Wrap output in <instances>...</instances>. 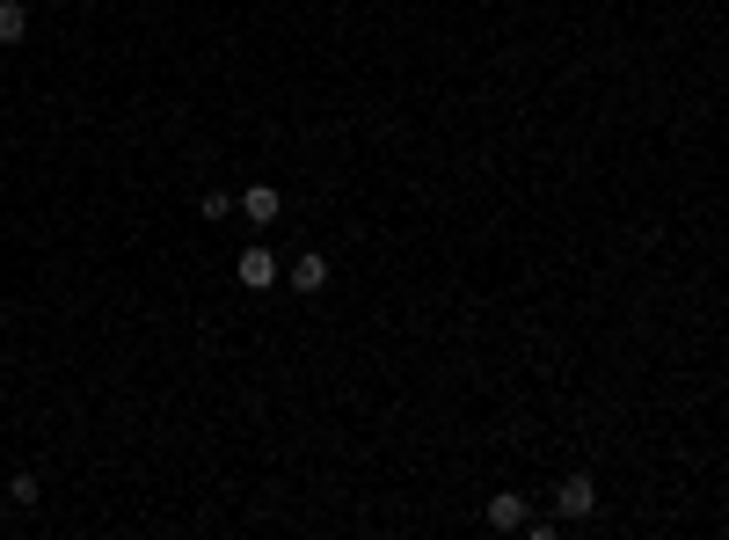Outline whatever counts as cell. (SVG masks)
Returning a JSON list of instances; mask_svg holds the SVG:
<instances>
[{
	"instance_id": "1",
	"label": "cell",
	"mask_w": 729,
	"mask_h": 540,
	"mask_svg": "<svg viewBox=\"0 0 729 540\" xmlns=\"http://www.w3.org/2000/svg\"><path fill=\"white\" fill-rule=\"evenodd\" d=\"M555 512L561 518H591L598 512V482H591V475H561L555 482Z\"/></svg>"
},
{
	"instance_id": "2",
	"label": "cell",
	"mask_w": 729,
	"mask_h": 540,
	"mask_svg": "<svg viewBox=\"0 0 729 540\" xmlns=\"http://www.w3.org/2000/svg\"><path fill=\"white\" fill-rule=\"evenodd\" d=\"M489 526H496V533H526V526H533L526 496H518V490H496V496H489Z\"/></svg>"
},
{
	"instance_id": "3",
	"label": "cell",
	"mask_w": 729,
	"mask_h": 540,
	"mask_svg": "<svg viewBox=\"0 0 729 540\" xmlns=\"http://www.w3.org/2000/svg\"><path fill=\"white\" fill-rule=\"evenodd\" d=\"M234 278H242L248 293H270V285H277V256H270V248H242Z\"/></svg>"
},
{
	"instance_id": "4",
	"label": "cell",
	"mask_w": 729,
	"mask_h": 540,
	"mask_svg": "<svg viewBox=\"0 0 729 540\" xmlns=\"http://www.w3.org/2000/svg\"><path fill=\"white\" fill-rule=\"evenodd\" d=\"M234 205H242V212H248V220H256V226H270V220H277V212H285V197L270 191V183H248V191L234 197Z\"/></svg>"
},
{
	"instance_id": "5",
	"label": "cell",
	"mask_w": 729,
	"mask_h": 540,
	"mask_svg": "<svg viewBox=\"0 0 729 540\" xmlns=\"http://www.w3.org/2000/svg\"><path fill=\"white\" fill-rule=\"evenodd\" d=\"M292 293H321V285H329V256H292Z\"/></svg>"
},
{
	"instance_id": "6",
	"label": "cell",
	"mask_w": 729,
	"mask_h": 540,
	"mask_svg": "<svg viewBox=\"0 0 729 540\" xmlns=\"http://www.w3.org/2000/svg\"><path fill=\"white\" fill-rule=\"evenodd\" d=\"M23 29H29V8L23 0H0V45H23Z\"/></svg>"
},
{
	"instance_id": "7",
	"label": "cell",
	"mask_w": 729,
	"mask_h": 540,
	"mask_svg": "<svg viewBox=\"0 0 729 540\" xmlns=\"http://www.w3.org/2000/svg\"><path fill=\"white\" fill-rule=\"evenodd\" d=\"M197 212H205V220H226V212H234V191H205L197 197Z\"/></svg>"
},
{
	"instance_id": "8",
	"label": "cell",
	"mask_w": 729,
	"mask_h": 540,
	"mask_svg": "<svg viewBox=\"0 0 729 540\" xmlns=\"http://www.w3.org/2000/svg\"><path fill=\"white\" fill-rule=\"evenodd\" d=\"M8 496H15V504H37L45 490H37V475H15V482H8Z\"/></svg>"
}]
</instances>
